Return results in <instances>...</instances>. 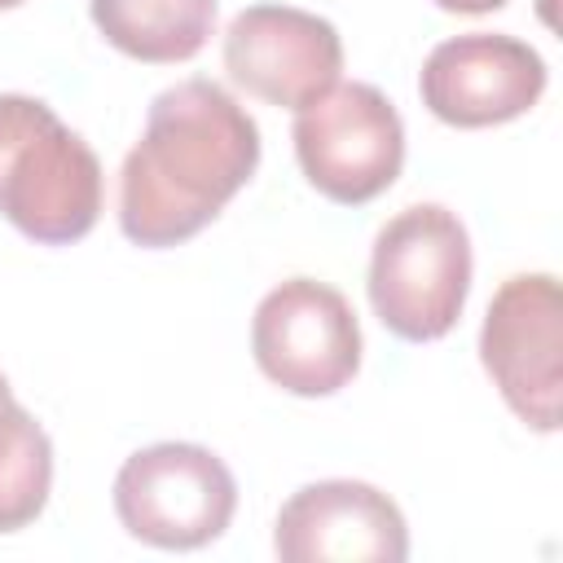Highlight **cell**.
Listing matches in <instances>:
<instances>
[{
  "instance_id": "6da1fadb",
  "label": "cell",
  "mask_w": 563,
  "mask_h": 563,
  "mask_svg": "<svg viewBox=\"0 0 563 563\" xmlns=\"http://www.w3.org/2000/svg\"><path fill=\"white\" fill-rule=\"evenodd\" d=\"M260 167L255 119L211 79H180L150 101L119 172V229L163 251L202 233Z\"/></svg>"
},
{
  "instance_id": "7a4b0ae2",
  "label": "cell",
  "mask_w": 563,
  "mask_h": 563,
  "mask_svg": "<svg viewBox=\"0 0 563 563\" xmlns=\"http://www.w3.org/2000/svg\"><path fill=\"white\" fill-rule=\"evenodd\" d=\"M0 216L40 246H70L101 216V163L53 106L0 92Z\"/></svg>"
},
{
  "instance_id": "3957f363",
  "label": "cell",
  "mask_w": 563,
  "mask_h": 563,
  "mask_svg": "<svg viewBox=\"0 0 563 563\" xmlns=\"http://www.w3.org/2000/svg\"><path fill=\"white\" fill-rule=\"evenodd\" d=\"M374 317L405 343L444 339L471 295L466 224L440 202H413L391 216L369 251Z\"/></svg>"
},
{
  "instance_id": "277c9868",
  "label": "cell",
  "mask_w": 563,
  "mask_h": 563,
  "mask_svg": "<svg viewBox=\"0 0 563 563\" xmlns=\"http://www.w3.org/2000/svg\"><path fill=\"white\" fill-rule=\"evenodd\" d=\"M290 136L308 185L339 207L374 202L405 167V123L374 84L325 88L295 110Z\"/></svg>"
},
{
  "instance_id": "5b68a950",
  "label": "cell",
  "mask_w": 563,
  "mask_h": 563,
  "mask_svg": "<svg viewBox=\"0 0 563 563\" xmlns=\"http://www.w3.org/2000/svg\"><path fill=\"white\" fill-rule=\"evenodd\" d=\"M238 510V484L229 466L185 440H163L136 449L114 475V515L119 523L158 550H198L211 545Z\"/></svg>"
},
{
  "instance_id": "8992f818",
  "label": "cell",
  "mask_w": 563,
  "mask_h": 563,
  "mask_svg": "<svg viewBox=\"0 0 563 563\" xmlns=\"http://www.w3.org/2000/svg\"><path fill=\"white\" fill-rule=\"evenodd\" d=\"M479 361L519 422L559 431L563 405V290L550 273H519L497 286L484 325Z\"/></svg>"
},
{
  "instance_id": "52a82bcc",
  "label": "cell",
  "mask_w": 563,
  "mask_h": 563,
  "mask_svg": "<svg viewBox=\"0 0 563 563\" xmlns=\"http://www.w3.org/2000/svg\"><path fill=\"white\" fill-rule=\"evenodd\" d=\"M251 352L268 383L290 396H334L361 369L352 303L312 277L273 286L251 317Z\"/></svg>"
},
{
  "instance_id": "ba28073f",
  "label": "cell",
  "mask_w": 563,
  "mask_h": 563,
  "mask_svg": "<svg viewBox=\"0 0 563 563\" xmlns=\"http://www.w3.org/2000/svg\"><path fill=\"white\" fill-rule=\"evenodd\" d=\"M224 70L268 106L303 110L339 84L343 40L334 22L295 4H251L224 31Z\"/></svg>"
},
{
  "instance_id": "9c48e42d",
  "label": "cell",
  "mask_w": 563,
  "mask_h": 563,
  "mask_svg": "<svg viewBox=\"0 0 563 563\" xmlns=\"http://www.w3.org/2000/svg\"><path fill=\"white\" fill-rule=\"evenodd\" d=\"M422 106L449 128H493L528 114L545 92V62L515 35L471 31L435 44L418 75Z\"/></svg>"
},
{
  "instance_id": "30bf717a",
  "label": "cell",
  "mask_w": 563,
  "mask_h": 563,
  "mask_svg": "<svg viewBox=\"0 0 563 563\" xmlns=\"http://www.w3.org/2000/svg\"><path fill=\"white\" fill-rule=\"evenodd\" d=\"M273 550L286 563H400L409 554V528L383 488L365 479H317L277 510Z\"/></svg>"
},
{
  "instance_id": "8fae6325",
  "label": "cell",
  "mask_w": 563,
  "mask_h": 563,
  "mask_svg": "<svg viewBox=\"0 0 563 563\" xmlns=\"http://www.w3.org/2000/svg\"><path fill=\"white\" fill-rule=\"evenodd\" d=\"M106 44L145 66H176L207 48L216 0H88Z\"/></svg>"
},
{
  "instance_id": "7c38bea8",
  "label": "cell",
  "mask_w": 563,
  "mask_h": 563,
  "mask_svg": "<svg viewBox=\"0 0 563 563\" xmlns=\"http://www.w3.org/2000/svg\"><path fill=\"white\" fill-rule=\"evenodd\" d=\"M53 488V440L18 400L0 405V532L35 523Z\"/></svg>"
},
{
  "instance_id": "4fadbf2b",
  "label": "cell",
  "mask_w": 563,
  "mask_h": 563,
  "mask_svg": "<svg viewBox=\"0 0 563 563\" xmlns=\"http://www.w3.org/2000/svg\"><path fill=\"white\" fill-rule=\"evenodd\" d=\"M440 9H449V13H493V9H501L506 0H435Z\"/></svg>"
},
{
  "instance_id": "5bb4252c",
  "label": "cell",
  "mask_w": 563,
  "mask_h": 563,
  "mask_svg": "<svg viewBox=\"0 0 563 563\" xmlns=\"http://www.w3.org/2000/svg\"><path fill=\"white\" fill-rule=\"evenodd\" d=\"M4 400H13V387H9V378L0 374V405H4Z\"/></svg>"
},
{
  "instance_id": "9a60e30c",
  "label": "cell",
  "mask_w": 563,
  "mask_h": 563,
  "mask_svg": "<svg viewBox=\"0 0 563 563\" xmlns=\"http://www.w3.org/2000/svg\"><path fill=\"white\" fill-rule=\"evenodd\" d=\"M18 4H22V0H0V9H18Z\"/></svg>"
}]
</instances>
